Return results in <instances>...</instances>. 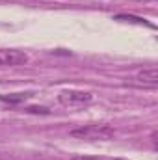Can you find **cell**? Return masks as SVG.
Segmentation results:
<instances>
[{
    "label": "cell",
    "instance_id": "1",
    "mask_svg": "<svg viewBox=\"0 0 158 160\" xmlns=\"http://www.w3.org/2000/svg\"><path fill=\"white\" fill-rule=\"evenodd\" d=\"M69 136L75 140H86V142H106L116 136V130L106 123H89V125H80L71 128Z\"/></svg>",
    "mask_w": 158,
    "mask_h": 160
},
{
    "label": "cell",
    "instance_id": "2",
    "mask_svg": "<svg viewBox=\"0 0 158 160\" xmlns=\"http://www.w3.org/2000/svg\"><path fill=\"white\" fill-rule=\"evenodd\" d=\"M58 102L65 108H82L93 102V93L84 89H63L58 95Z\"/></svg>",
    "mask_w": 158,
    "mask_h": 160
},
{
    "label": "cell",
    "instance_id": "3",
    "mask_svg": "<svg viewBox=\"0 0 158 160\" xmlns=\"http://www.w3.org/2000/svg\"><path fill=\"white\" fill-rule=\"evenodd\" d=\"M28 63V54L17 48H0V67H21Z\"/></svg>",
    "mask_w": 158,
    "mask_h": 160
},
{
    "label": "cell",
    "instance_id": "4",
    "mask_svg": "<svg viewBox=\"0 0 158 160\" xmlns=\"http://www.w3.org/2000/svg\"><path fill=\"white\" fill-rule=\"evenodd\" d=\"M128 84L138 86V88H151V89H155V88L158 86V71H156V67H149V69H143V71L136 73L132 78L128 80Z\"/></svg>",
    "mask_w": 158,
    "mask_h": 160
},
{
    "label": "cell",
    "instance_id": "5",
    "mask_svg": "<svg viewBox=\"0 0 158 160\" xmlns=\"http://www.w3.org/2000/svg\"><path fill=\"white\" fill-rule=\"evenodd\" d=\"M28 97H32V93H11V95H0V101L2 102H13V104H17V102L26 101Z\"/></svg>",
    "mask_w": 158,
    "mask_h": 160
},
{
    "label": "cell",
    "instance_id": "6",
    "mask_svg": "<svg viewBox=\"0 0 158 160\" xmlns=\"http://www.w3.org/2000/svg\"><path fill=\"white\" fill-rule=\"evenodd\" d=\"M117 21H125V22H134V24H143V26H151L145 19L141 17H134V15H117Z\"/></svg>",
    "mask_w": 158,
    "mask_h": 160
},
{
    "label": "cell",
    "instance_id": "7",
    "mask_svg": "<svg viewBox=\"0 0 158 160\" xmlns=\"http://www.w3.org/2000/svg\"><path fill=\"white\" fill-rule=\"evenodd\" d=\"M26 112L28 114H50L48 112V108H45V106H30V108H26Z\"/></svg>",
    "mask_w": 158,
    "mask_h": 160
},
{
    "label": "cell",
    "instance_id": "8",
    "mask_svg": "<svg viewBox=\"0 0 158 160\" xmlns=\"http://www.w3.org/2000/svg\"><path fill=\"white\" fill-rule=\"evenodd\" d=\"M73 160H104V158H93V157H75Z\"/></svg>",
    "mask_w": 158,
    "mask_h": 160
},
{
    "label": "cell",
    "instance_id": "9",
    "mask_svg": "<svg viewBox=\"0 0 158 160\" xmlns=\"http://www.w3.org/2000/svg\"><path fill=\"white\" fill-rule=\"evenodd\" d=\"M132 2H141V4H149V2H156V0H132Z\"/></svg>",
    "mask_w": 158,
    "mask_h": 160
}]
</instances>
